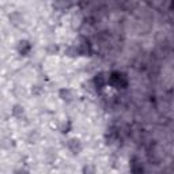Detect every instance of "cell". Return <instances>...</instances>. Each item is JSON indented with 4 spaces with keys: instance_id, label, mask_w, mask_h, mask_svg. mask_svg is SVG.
Segmentation results:
<instances>
[{
    "instance_id": "5",
    "label": "cell",
    "mask_w": 174,
    "mask_h": 174,
    "mask_svg": "<svg viewBox=\"0 0 174 174\" xmlns=\"http://www.w3.org/2000/svg\"><path fill=\"white\" fill-rule=\"evenodd\" d=\"M23 108H22V106L21 105H15V106H14V109H12V114H14V116H15V117H18V118H21L22 116H23Z\"/></svg>"
},
{
    "instance_id": "1",
    "label": "cell",
    "mask_w": 174,
    "mask_h": 174,
    "mask_svg": "<svg viewBox=\"0 0 174 174\" xmlns=\"http://www.w3.org/2000/svg\"><path fill=\"white\" fill-rule=\"evenodd\" d=\"M68 148L72 151L73 154H79V151L82 150V144L78 139H71L68 142Z\"/></svg>"
},
{
    "instance_id": "4",
    "label": "cell",
    "mask_w": 174,
    "mask_h": 174,
    "mask_svg": "<svg viewBox=\"0 0 174 174\" xmlns=\"http://www.w3.org/2000/svg\"><path fill=\"white\" fill-rule=\"evenodd\" d=\"M30 44H29L27 41H21L19 42V52L21 53H23V54H26L29 50H30Z\"/></svg>"
},
{
    "instance_id": "3",
    "label": "cell",
    "mask_w": 174,
    "mask_h": 174,
    "mask_svg": "<svg viewBox=\"0 0 174 174\" xmlns=\"http://www.w3.org/2000/svg\"><path fill=\"white\" fill-rule=\"evenodd\" d=\"M94 83H95V86H97V88H102L105 86V76H103V73H99V75L95 76Z\"/></svg>"
},
{
    "instance_id": "2",
    "label": "cell",
    "mask_w": 174,
    "mask_h": 174,
    "mask_svg": "<svg viewBox=\"0 0 174 174\" xmlns=\"http://www.w3.org/2000/svg\"><path fill=\"white\" fill-rule=\"evenodd\" d=\"M60 98L63 99V101H65V102H71L72 101L71 90H68V88H63V90H60Z\"/></svg>"
}]
</instances>
